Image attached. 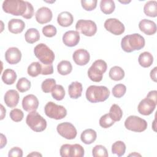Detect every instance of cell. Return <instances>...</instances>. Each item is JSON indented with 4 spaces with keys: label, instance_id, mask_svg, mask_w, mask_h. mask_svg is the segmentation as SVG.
Wrapping results in <instances>:
<instances>
[{
    "label": "cell",
    "instance_id": "cell-1",
    "mask_svg": "<svg viewBox=\"0 0 157 157\" xmlns=\"http://www.w3.org/2000/svg\"><path fill=\"white\" fill-rule=\"evenodd\" d=\"M145 41L144 37L138 33L125 36L121 41V47L123 51L131 53L139 50L144 47Z\"/></svg>",
    "mask_w": 157,
    "mask_h": 157
},
{
    "label": "cell",
    "instance_id": "cell-2",
    "mask_svg": "<svg viewBox=\"0 0 157 157\" xmlns=\"http://www.w3.org/2000/svg\"><path fill=\"white\" fill-rule=\"evenodd\" d=\"M110 95L109 90L105 86L90 85L86 91V99L92 103L104 102Z\"/></svg>",
    "mask_w": 157,
    "mask_h": 157
},
{
    "label": "cell",
    "instance_id": "cell-3",
    "mask_svg": "<svg viewBox=\"0 0 157 157\" xmlns=\"http://www.w3.org/2000/svg\"><path fill=\"white\" fill-rule=\"evenodd\" d=\"M4 12L15 16H23L26 10V1L21 0H6L2 6Z\"/></svg>",
    "mask_w": 157,
    "mask_h": 157
},
{
    "label": "cell",
    "instance_id": "cell-4",
    "mask_svg": "<svg viewBox=\"0 0 157 157\" xmlns=\"http://www.w3.org/2000/svg\"><path fill=\"white\" fill-rule=\"evenodd\" d=\"M34 53L40 63L44 64H52L55 59L54 52L43 43H40L34 47Z\"/></svg>",
    "mask_w": 157,
    "mask_h": 157
},
{
    "label": "cell",
    "instance_id": "cell-5",
    "mask_svg": "<svg viewBox=\"0 0 157 157\" xmlns=\"http://www.w3.org/2000/svg\"><path fill=\"white\" fill-rule=\"evenodd\" d=\"M107 65L102 59L96 60L88 69V76L89 78L94 82H99L102 80L104 73L107 71Z\"/></svg>",
    "mask_w": 157,
    "mask_h": 157
},
{
    "label": "cell",
    "instance_id": "cell-6",
    "mask_svg": "<svg viewBox=\"0 0 157 157\" xmlns=\"http://www.w3.org/2000/svg\"><path fill=\"white\" fill-rule=\"evenodd\" d=\"M28 126L35 132H42L47 128V121L36 111L29 112L26 118Z\"/></svg>",
    "mask_w": 157,
    "mask_h": 157
},
{
    "label": "cell",
    "instance_id": "cell-7",
    "mask_svg": "<svg viewBox=\"0 0 157 157\" xmlns=\"http://www.w3.org/2000/svg\"><path fill=\"white\" fill-rule=\"evenodd\" d=\"M44 112L48 117L55 120H61L67 115V110L64 106L57 105L51 101L45 105Z\"/></svg>",
    "mask_w": 157,
    "mask_h": 157
},
{
    "label": "cell",
    "instance_id": "cell-8",
    "mask_svg": "<svg viewBox=\"0 0 157 157\" xmlns=\"http://www.w3.org/2000/svg\"><path fill=\"white\" fill-rule=\"evenodd\" d=\"M147 126L146 120L136 115L129 116L124 121V126L127 129L137 132L144 131Z\"/></svg>",
    "mask_w": 157,
    "mask_h": 157
},
{
    "label": "cell",
    "instance_id": "cell-9",
    "mask_svg": "<svg viewBox=\"0 0 157 157\" xmlns=\"http://www.w3.org/2000/svg\"><path fill=\"white\" fill-rule=\"evenodd\" d=\"M75 29L78 33L88 37L94 36L97 32L96 24L90 20H79L75 25Z\"/></svg>",
    "mask_w": 157,
    "mask_h": 157
},
{
    "label": "cell",
    "instance_id": "cell-10",
    "mask_svg": "<svg viewBox=\"0 0 157 157\" xmlns=\"http://www.w3.org/2000/svg\"><path fill=\"white\" fill-rule=\"evenodd\" d=\"M56 130L60 136L68 140L75 139L77 134L75 126L69 122H63L58 124Z\"/></svg>",
    "mask_w": 157,
    "mask_h": 157
},
{
    "label": "cell",
    "instance_id": "cell-11",
    "mask_svg": "<svg viewBox=\"0 0 157 157\" xmlns=\"http://www.w3.org/2000/svg\"><path fill=\"white\" fill-rule=\"evenodd\" d=\"M104 26L107 31L116 36L122 34L125 29L124 25L119 20L113 18L107 19Z\"/></svg>",
    "mask_w": 157,
    "mask_h": 157
},
{
    "label": "cell",
    "instance_id": "cell-12",
    "mask_svg": "<svg viewBox=\"0 0 157 157\" xmlns=\"http://www.w3.org/2000/svg\"><path fill=\"white\" fill-rule=\"evenodd\" d=\"M156 104L153 100L145 98L139 102L137 106L138 112L141 115H149L155 109Z\"/></svg>",
    "mask_w": 157,
    "mask_h": 157
},
{
    "label": "cell",
    "instance_id": "cell-13",
    "mask_svg": "<svg viewBox=\"0 0 157 157\" xmlns=\"http://www.w3.org/2000/svg\"><path fill=\"white\" fill-rule=\"evenodd\" d=\"M39 106L37 98L34 94H28L22 100L23 109L28 112L36 111Z\"/></svg>",
    "mask_w": 157,
    "mask_h": 157
},
{
    "label": "cell",
    "instance_id": "cell-14",
    "mask_svg": "<svg viewBox=\"0 0 157 157\" xmlns=\"http://www.w3.org/2000/svg\"><path fill=\"white\" fill-rule=\"evenodd\" d=\"M72 58L76 64L78 66H84L90 61V55L86 50L80 48L74 52Z\"/></svg>",
    "mask_w": 157,
    "mask_h": 157
},
{
    "label": "cell",
    "instance_id": "cell-15",
    "mask_svg": "<svg viewBox=\"0 0 157 157\" xmlns=\"http://www.w3.org/2000/svg\"><path fill=\"white\" fill-rule=\"evenodd\" d=\"M80 41V34L77 31H66L63 36V42L67 47H72L77 45Z\"/></svg>",
    "mask_w": 157,
    "mask_h": 157
},
{
    "label": "cell",
    "instance_id": "cell-16",
    "mask_svg": "<svg viewBox=\"0 0 157 157\" xmlns=\"http://www.w3.org/2000/svg\"><path fill=\"white\" fill-rule=\"evenodd\" d=\"M52 10L47 7L39 8L35 15L36 21L40 24H45L50 22L52 19Z\"/></svg>",
    "mask_w": 157,
    "mask_h": 157
},
{
    "label": "cell",
    "instance_id": "cell-17",
    "mask_svg": "<svg viewBox=\"0 0 157 157\" xmlns=\"http://www.w3.org/2000/svg\"><path fill=\"white\" fill-rule=\"evenodd\" d=\"M21 58V51L17 47H10L5 53V59L10 64L18 63Z\"/></svg>",
    "mask_w": 157,
    "mask_h": 157
},
{
    "label": "cell",
    "instance_id": "cell-18",
    "mask_svg": "<svg viewBox=\"0 0 157 157\" xmlns=\"http://www.w3.org/2000/svg\"><path fill=\"white\" fill-rule=\"evenodd\" d=\"M139 28L142 32L148 36L155 34L157 29L156 23L153 21L148 19L140 20L139 23Z\"/></svg>",
    "mask_w": 157,
    "mask_h": 157
},
{
    "label": "cell",
    "instance_id": "cell-19",
    "mask_svg": "<svg viewBox=\"0 0 157 157\" xmlns=\"http://www.w3.org/2000/svg\"><path fill=\"white\" fill-rule=\"evenodd\" d=\"M20 96L18 93L15 90H9L5 93L4 102L6 105L10 108L16 107L18 103Z\"/></svg>",
    "mask_w": 157,
    "mask_h": 157
},
{
    "label": "cell",
    "instance_id": "cell-20",
    "mask_svg": "<svg viewBox=\"0 0 157 157\" xmlns=\"http://www.w3.org/2000/svg\"><path fill=\"white\" fill-rule=\"evenodd\" d=\"M25 28V22L18 18H12L8 22V29L13 34L21 33Z\"/></svg>",
    "mask_w": 157,
    "mask_h": 157
},
{
    "label": "cell",
    "instance_id": "cell-21",
    "mask_svg": "<svg viewBox=\"0 0 157 157\" xmlns=\"http://www.w3.org/2000/svg\"><path fill=\"white\" fill-rule=\"evenodd\" d=\"M83 87L81 83L78 82H72L68 87V93L71 98L77 99L82 96Z\"/></svg>",
    "mask_w": 157,
    "mask_h": 157
},
{
    "label": "cell",
    "instance_id": "cell-22",
    "mask_svg": "<svg viewBox=\"0 0 157 157\" xmlns=\"http://www.w3.org/2000/svg\"><path fill=\"white\" fill-rule=\"evenodd\" d=\"M74 21L72 15L67 11L62 12L57 17L58 23L63 27H68L71 26Z\"/></svg>",
    "mask_w": 157,
    "mask_h": 157
},
{
    "label": "cell",
    "instance_id": "cell-23",
    "mask_svg": "<svg viewBox=\"0 0 157 157\" xmlns=\"http://www.w3.org/2000/svg\"><path fill=\"white\" fill-rule=\"evenodd\" d=\"M97 137L96 132L93 129H86L84 130L81 135V140L85 144H91L94 142Z\"/></svg>",
    "mask_w": 157,
    "mask_h": 157
},
{
    "label": "cell",
    "instance_id": "cell-24",
    "mask_svg": "<svg viewBox=\"0 0 157 157\" xmlns=\"http://www.w3.org/2000/svg\"><path fill=\"white\" fill-rule=\"evenodd\" d=\"M17 77L16 72L11 69H6L4 70L1 76L2 82L6 85H12L14 83Z\"/></svg>",
    "mask_w": 157,
    "mask_h": 157
},
{
    "label": "cell",
    "instance_id": "cell-25",
    "mask_svg": "<svg viewBox=\"0 0 157 157\" xmlns=\"http://www.w3.org/2000/svg\"><path fill=\"white\" fill-rule=\"evenodd\" d=\"M144 12L147 16L156 17L157 16V2L156 1H147L144 5Z\"/></svg>",
    "mask_w": 157,
    "mask_h": 157
},
{
    "label": "cell",
    "instance_id": "cell-26",
    "mask_svg": "<svg viewBox=\"0 0 157 157\" xmlns=\"http://www.w3.org/2000/svg\"><path fill=\"white\" fill-rule=\"evenodd\" d=\"M138 62L143 67H148L153 62V56L150 52H144L139 56Z\"/></svg>",
    "mask_w": 157,
    "mask_h": 157
},
{
    "label": "cell",
    "instance_id": "cell-27",
    "mask_svg": "<svg viewBox=\"0 0 157 157\" xmlns=\"http://www.w3.org/2000/svg\"><path fill=\"white\" fill-rule=\"evenodd\" d=\"M25 40L29 44H33L38 41L40 39V34L36 28L28 29L25 34Z\"/></svg>",
    "mask_w": 157,
    "mask_h": 157
},
{
    "label": "cell",
    "instance_id": "cell-28",
    "mask_svg": "<svg viewBox=\"0 0 157 157\" xmlns=\"http://www.w3.org/2000/svg\"><path fill=\"white\" fill-rule=\"evenodd\" d=\"M72 70V66L70 61L63 60L57 65V71L60 75H66L69 74Z\"/></svg>",
    "mask_w": 157,
    "mask_h": 157
},
{
    "label": "cell",
    "instance_id": "cell-29",
    "mask_svg": "<svg viewBox=\"0 0 157 157\" xmlns=\"http://www.w3.org/2000/svg\"><path fill=\"white\" fill-rule=\"evenodd\" d=\"M109 75L112 80L115 81H119L124 78V71L121 67L115 66L110 69Z\"/></svg>",
    "mask_w": 157,
    "mask_h": 157
},
{
    "label": "cell",
    "instance_id": "cell-30",
    "mask_svg": "<svg viewBox=\"0 0 157 157\" xmlns=\"http://www.w3.org/2000/svg\"><path fill=\"white\" fill-rule=\"evenodd\" d=\"M100 9L104 14H110L115 9V2L112 0H101L100 2Z\"/></svg>",
    "mask_w": 157,
    "mask_h": 157
},
{
    "label": "cell",
    "instance_id": "cell-31",
    "mask_svg": "<svg viewBox=\"0 0 157 157\" xmlns=\"http://www.w3.org/2000/svg\"><path fill=\"white\" fill-rule=\"evenodd\" d=\"M109 115L112 120L118 121L122 118L123 111L118 105L114 104L110 107Z\"/></svg>",
    "mask_w": 157,
    "mask_h": 157
},
{
    "label": "cell",
    "instance_id": "cell-32",
    "mask_svg": "<svg viewBox=\"0 0 157 157\" xmlns=\"http://www.w3.org/2000/svg\"><path fill=\"white\" fill-rule=\"evenodd\" d=\"M42 64L39 62H33L31 63L27 69L28 74L32 77H36L39 74H41Z\"/></svg>",
    "mask_w": 157,
    "mask_h": 157
},
{
    "label": "cell",
    "instance_id": "cell-33",
    "mask_svg": "<svg viewBox=\"0 0 157 157\" xmlns=\"http://www.w3.org/2000/svg\"><path fill=\"white\" fill-rule=\"evenodd\" d=\"M126 151V145L121 140H118L114 142L112 145V152L118 156H123Z\"/></svg>",
    "mask_w": 157,
    "mask_h": 157
},
{
    "label": "cell",
    "instance_id": "cell-34",
    "mask_svg": "<svg viewBox=\"0 0 157 157\" xmlns=\"http://www.w3.org/2000/svg\"><path fill=\"white\" fill-rule=\"evenodd\" d=\"M31 82L25 77L20 78L16 85L17 89L21 93L28 91L31 88Z\"/></svg>",
    "mask_w": 157,
    "mask_h": 157
},
{
    "label": "cell",
    "instance_id": "cell-35",
    "mask_svg": "<svg viewBox=\"0 0 157 157\" xmlns=\"http://www.w3.org/2000/svg\"><path fill=\"white\" fill-rule=\"evenodd\" d=\"M52 96L57 101L63 99L65 96V90L63 86L61 85H56L52 91Z\"/></svg>",
    "mask_w": 157,
    "mask_h": 157
},
{
    "label": "cell",
    "instance_id": "cell-36",
    "mask_svg": "<svg viewBox=\"0 0 157 157\" xmlns=\"http://www.w3.org/2000/svg\"><path fill=\"white\" fill-rule=\"evenodd\" d=\"M56 85V80L54 78H47L44 80L41 84V88L43 92L48 93L52 92V90Z\"/></svg>",
    "mask_w": 157,
    "mask_h": 157
},
{
    "label": "cell",
    "instance_id": "cell-37",
    "mask_svg": "<svg viewBox=\"0 0 157 157\" xmlns=\"http://www.w3.org/2000/svg\"><path fill=\"white\" fill-rule=\"evenodd\" d=\"M92 155L94 157H107L109 155L107 149L102 145L94 146L92 150Z\"/></svg>",
    "mask_w": 157,
    "mask_h": 157
},
{
    "label": "cell",
    "instance_id": "cell-38",
    "mask_svg": "<svg viewBox=\"0 0 157 157\" xmlns=\"http://www.w3.org/2000/svg\"><path fill=\"white\" fill-rule=\"evenodd\" d=\"M112 94L117 98H120L123 97L126 91V87L124 85L119 83L115 85L112 88Z\"/></svg>",
    "mask_w": 157,
    "mask_h": 157
},
{
    "label": "cell",
    "instance_id": "cell-39",
    "mask_svg": "<svg viewBox=\"0 0 157 157\" xmlns=\"http://www.w3.org/2000/svg\"><path fill=\"white\" fill-rule=\"evenodd\" d=\"M83 147L78 144L71 145V157H82L84 156Z\"/></svg>",
    "mask_w": 157,
    "mask_h": 157
},
{
    "label": "cell",
    "instance_id": "cell-40",
    "mask_svg": "<svg viewBox=\"0 0 157 157\" xmlns=\"http://www.w3.org/2000/svg\"><path fill=\"white\" fill-rule=\"evenodd\" d=\"M99 125L103 128H108L112 126L115 121L111 119L109 113L102 115L99 119Z\"/></svg>",
    "mask_w": 157,
    "mask_h": 157
},
{
    "label": "cell",
    "instance_id": "cell-41",
    "mask_svg": "<svg viewBox=\"0 0 157 157\" xmlns=\"http://www.w3.org/2000/svg\"><path fill=\"white\" fill-rule=\"evenodd\" d=\"M10 117L15 122H19L21 121L23 117L24 113L23 111L19 109H13L10 112Z\"/></svg>",
    "mask_w": 157,
    "mask_h": 157
},
{
    "label": "cell",
    "instance_id": "cell-42",
    "mask_svg": "<svg viewBox=\"0 0 157 157\" xmlns=\"http://www.w3.org/2000/svg\"><path fill=\"white\" fill-rule=\"evenodd\" d=\"M43 34L47 37H52L56 34L57 30L55 26L52 25H48L42 28Z\"/></svg>",
    "mask_w": 157,
    "mask_h": 157
},
{
    "label": "cell",
    "instance_id": "cell-43",
    "mask_svg": "<svg viewBox=\"0 0 157 157\" xmlns=\"http://www.w3.org/2000/svg\"><path fill=\"white\" fill-rule=\"evenodd\" d=\"M97 0H82L81 4L82 7L86 11H91L96 9Z\"/></svg>",
    "mask_w": 157,
    "mask_h": 157
},
{
    "label": "cell",
    "instance_id": "cell-44",
    "mask_svg": "<svg viewBox=\"0 0 157 157\" xmlns=\"http://www.w3.org/2000/svg\"><path fill=\"white\" fill-rule=\"evenodd\" d=\"M71 144H66L63 145L59 150L60 156L62 157H71Z\"/></svg>",
    "mask_w": 157,
    "mask_h": 157
},
{
    "label": "cell",
    "instance_id": "cell-45",
    "mask_svg": "<svg viewBox=\"0 0 157 157\" xmlns=\"http://www.w3.org/2000/svg\"><path fill=\"white\" fill-rule=\"evenodd\" d=\"M9 157H22L23 156V150L18 147H15L12 148L8 153Z\"/></svg>",
    "mask_w": 157,
    "mask_h": 157
},
{
    "label": "cell",
    "instance_id": "cell-46",
    "mask_svg": "<svg viewBox=\"0 0 157 157\" xmlns=\"http://www.w3.org/2000/svg\"><path fill=\"white\" fill-rule=\"evenodd\" d=\"M53 72V66L52 64H44L42 63V75H50Z\"/></svg>",
    "mask_w": 157,
    "mask_h": 157
},
{
    "label": "cell",
    "instance_id": "cell-47",
    "mask_svg": "<svg viewBox=\"0 0 157 157\" xmlns=\"http://www.w3.org/2000/svg\"><path fill=\"white\" fill-rule=\"evenodd\" d=\"M26 4H27V10L25 13L22 17L26 19H30L33 17L34 15V8L32 4L28 1H26Z\"/></svg>",
    "mask_w": 157,
    "mask_h": 157
},
{
    "label": "cell",
    "instance_id": "cell-48",
    "mask_svg": "<svg viewBox=\"0 0 157 157\" xmlns=\"http://www.w3.org/2000/svg\"><path fill=\"white\" fill-rule=\"evenodd\" d=\"M156 94H157L156 90H152V91H150L148 93V94L147 95L146 98H149V99L153 100L154 102L157 103V96H156Z\"/></svg>",
    "mask_w": 157,
    "mask_h": 157
},
{
    "label": "cell",
    "instance_id": "cell-49",
    "mask_svg": "<svg viewBox=\"0 0 157 157\" xmlns=\"http://www.w3.org/2000/svg\"><path fill=\"white\" fill-rule=\"evenodd\" d=\"M156 70H157V67H155L151 71H150V77L151 78V80L153 81H154L155 82H156Z\"/></svg>",
    "mask_w": 157,
    "mask_h": 157
},
{
    "label": "cell",
    "instance_id": "cell-50",
    "mask_svg": "<svg viewBox=\"0 0 157 157\" xmlns=\"http://www.w3.org/2000/svg\"><path fill=\"white\" fill-rule=\"evenodd\" d=\"M1 148H2L7 144V139L3 134H1Z\"/></svg>",
    "mask_w": 157,
    "mask_h": 157
},
{
    "label": "cell",
    "instance_id": "cell-51",
    "mask_svg": "<svg viewBox=\"0 0 157 157\" xmlns=\"http://www.w3.org/2000/svg\"><path fill=\"white\" fill-rule=\"evenodd\" d=\"M1 120H3L6 115V109L4 107V106L1 104Z\"/></svg>",
    "mask_w": 157,
    "mask_h": 157
},
{
    "label": "cell",
    "instance_id": "cell-52",
    "mask_svg": "<svg viewBox=\"0 0 157 157\" xmlns=\"http://www.w3.org/2000/svg\"><path fill=\"white\" fill-rule=\"evenodd\" d=\"M27 156H33V157H37V156H42V154H40V153L39 152H37V151H33L31 152V153L28 154L27 155Z\"/></svg>",
    "mask_w": 157,
    "mask_h": 157
},
{
    "label": "cell",
    "instance_id": "cell-53",
    "mask_svg": "<svg viewBox=\"0 0 157 157\" xmlns=\"http://www.w3.org/2000/svg\"><path fill=\"white\" fill-rule=\"evenodd\" d=\"M129 156H140L141 155H140V154H139V153H136V152H134V153H131V154H129Z\"/></svg>",
    "mask_w": 157,
    "mask_h": 157
},
{
    "label": "cell",
    "instance_id": "cell-54",
    "mask_svg": "<svg viewBox=\"0 0 157 157\" xmlns=\"http://www.w3.org/2000/svg\"><path fill=\"white\" fill-rule=\"evenodd\" d=\"M120 2H121V3H123V4H128V3H129V2H131V1H120Z\"/></svg>",
    "mask_w": 157,
    "mask_h": 157
}]
</instances>
